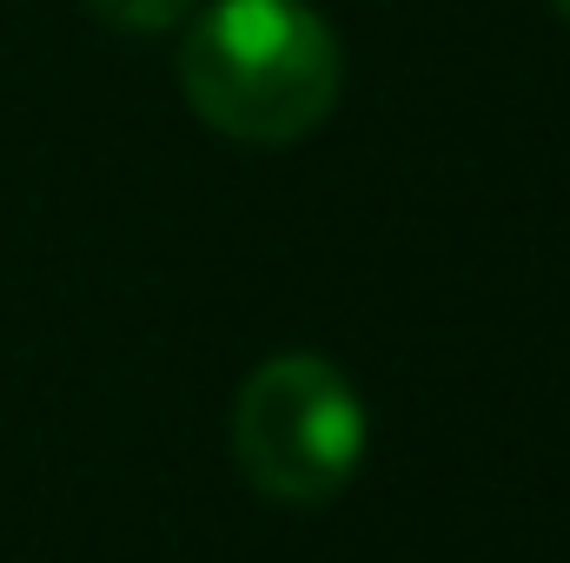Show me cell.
Returning <instances> with one entry per match:
<instances>
[{
  "label": "cell",
  "mask_w": 570,
  "mask_h": 563,
  "mask_svg": "<svg viewBox=\"0 0 570 563\" xmlns=\"http://www.w3.org/2000/svg\"><path fill=\"white\" fill-rule=\"evenodd\" d=\"M179 27V93L219 140L298 146L332 120L345 47L312 0H213Z\"/></svg>",
  "instance_id": "obj_1"
},
{
  "label": "cell",
  "mask_w": 570,
  "mask_h": 563,
  "mask_svg": "<svg viewBox=\"0 0 570 563\" xmlns=\"http://www.w3.org/2000/svg\"><path fill=\"white\" fill-rule=\"evenodd\" d=\"M94 7V20H107V27H120V33H166V27H179L199 0H87Z\"/></svg>",
  "instance_id": "obj_3"
},
{
  "label": "cell",
  "mask_w": 570,
  "mask_h": 563,
  "mask_svg": "<svg viewBox=\"0 0 570 563\" xmlns=\"http://www.w3.org/2000/svg\"><path fill=\"white\" fill-rule=\"evenodd\" d=\"M365 444L372 418L358 385L318 352H273L233 398V457L246 484L292 511L332 504L358 477Z\"/></svg>",
  "instance_id": "obj_2"
},
{
  "label": "cell",
  "mask_w": 570,
  "mask_h": 563,
  "mask_svg": "<svg viewBox=\"0 0 570 563\" xmlns=\"http://www.w3.org/2000/svg\"><path fill=\"white\" fill-rule=\"evenodd\" d=\"M551 13H558V20L570 27V0H551Z\"/></svg>",
  "instance_id": "obj_4"
}]
</instances>
